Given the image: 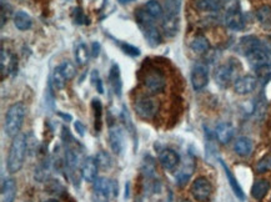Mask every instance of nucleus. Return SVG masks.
Returning <instances> with one entry per match:
<instances>
[{
	"mask_svg": "<svg viewBox=\"0 0 271 202\" xmlns=\"http://www.w3.org/2000/svg\"><path fill=\"white\" fill-rule=\"evenodd\" d=\"M74 55H75L76 64H78V65H85L86 62H88V60H89V55H90V51H89L88 46H86L85 44L80 42V44L76 45L75 52H74Z\"/></svg>",
	"mask_w": 271,
	"mask_h": 202,
	"instance_id": "2f4dec72",
	"label": "nucleus"
},
{
	"mask_svg": "<svg viewBox=\"0 0 271 202\" xmlns=\"http://www.w3.org/2000/svg\"><path fill=\"white\" fill-rule=\"evenodd\" d=\"M14 25L16 26V29H19L20 31H25L29 30L33 25V19H31L30 15L26 11L23 10H19L14 14Z\"/></svg>",
	"mask_w": 271,
	"mask_h": 202,
	"instance_id": "393cba45",
	"label": "nucleus"
},
{
	"mask_svg": "<svg viewBox=\"0 0 271 202\" xmlns=\"http://www.w3.org/2000/svg\"><path fill=\"white\" fill-rule=\"evenodd\" d=\"M263 46L269 55H271V36H265L263 39Z\"/></svg>",
	"mask_w": 271,
	"mask_h": 202,
	"instance_id": "c03bdc74",
	"label": "nucleus"
},
{
	"mask_svg": "<svg viewBox=\"0 0 271 202\" xmlns=\"http://www.w3.org/2000/svg\"><path fill=\"white\" fill-rule=\"evenodd\" d=\"M91 107L94 110V116H95V131L100 132L103 126V105L99 99H93Z\"/></svg>",
	"mask_w": 271,
	"mask_h": 202,
	"instance_id": "c756f323",
	"label": "nucleus"
},
{
	"mask_svg": "<svg viewBox=\"0 0 271 202\" xmlns=\"http://www.w3.org/2000/svg\"><path fill=\"white\" fill-rule=\"evenodd\" d=\"M59 69H60V71L63 72V75L65 76V79L68 80V81L73 79L76 74L75 65L71 61H69V60H65V61L61 62V64L59 65Z\"/></svg>",
	"mask_w": 271,
	"mask_h": 202,
	"instance_id": "f704fd0d",
	"label": "nucleus"
},
{
	"mask_svg": "<svg viewBox=\"0 0 271 202\" xmlns=\"http://www.w3.org/2000/svg\"><path fill=\"white\" fill-rule=\"evenodd\" d=\"M164 34L168 37H174L179 31V16L176 15L165 14L163 22H161Z\"/></svg>",
	"mask_w": 271,
	"mask_h": 202,
	"instance_id": "6ab92c4d",
	"label": "nucleus"
},
{
	"mask_svg": "<svg viewBox=\"0 0 271 202\" xmlns=\"http://www.w3.org/2000/svg\"><path fill=\"white\" fill-rule=\"evenodd\" d=\"M225 25L229 29L235 30V31L243 30L244 26H245V20H244L240 10L236 9V7L229 10L225 15Z\"/></svg>",
	"mask_w": 271,
	"mask_h": 202,
	"instance_id": "4468645a",
	"label": "nucleus"
},
{
	"mask_svg": "<svg viewBox=\"0 0 271 202\" xmlns=\"http://www.w3.org/2000/svg\"><path fill=\"white\" fill-rule=\"evenodd\" d=\"M258 86V79L253 75H244L234 81V90L239 95H248Z\"/></svg>",
	"mask_w": 271,
	"mask_h": 202,
	"instance_id": "1a4fd4ad",
	"label": "nucleus"
},
{
	"mask_svg": "<svg viewBox=\"0 0 271 202\" xmlns=\"http://www.w3.org/2000/svg\"><path fill=\"white\" fill-rule=\"evenodd\" d=\"M185 202H189V201H185Z\"/></svg>",
	"mask_w": 271,
	"mask_h": 202,
	"instance_id": "603ef678",
	"label": "nucleus"
},
{
	"mask_svg": "<svg viewBox=\"0 0 271 202\" xmlns=\"http://www.w3.org/2000/svg\"><path fill=\"white\" fill-rule=\"evenodd\" d=\"M109 82H110V86L113 89L114 94L118 97H120L121 90H123V82H121L120 69H119L118 64L111 65L110 72H109Z\"/></svg>",
	"mask_w": 271,
	"mask_h": 202,
	"instance_id": "aec40b11",
	"label": "nucleus"
},
{
	"mask_svg": "<svg viewBox=\"0 0 271 202\" xmlns=\"http://www.w3.org/2000/svg\"><path fill=\"white\" fill-rule=\"evenodd\" d=\"M91 81H93V84L96 86V89H98L99 94H103V92H104L103 81H101V79H100V77H99L98 70H93V74H91Z\"/></svg>",
	"mask_w": 271,
	"mask_h": 202,
	"instance_id": "79ce46f5",
	"label": "nucleus"
},
{
	"mask_svg": "<svg viewBox=\"0 0 271 202\" xmlns=\"http://www.w3.org/2000/svg\"><path fill=\"white\" fill-rule=\"evenodd\" d=\"M191 195L199 202H208L213 195V186L206 177H198L191 185Z\"/></svg>",
	"mask_w": 271,
	"mask_h": 202,
	"instance_id": "39448f33",
	"label": "nucleus"
},
{
	"mask_svg": "<svg viewBox=\"0 0 271 202\" xmlns=\"http://www.w3.org/2000/svg\"><path fill=\"white\" fill-rule=\"evenodd\" d=\"M165 77L158 70H151L144 77V86L151 92H160L165 89Z\"/></svg>",
	"mask_w": 271,
	"mask_h": 202,
	"instance_id": "0eeeda50",
	"label": "nucleus"
},
{
	"mask_svg": "<svg viewBox=\"0 0 271 202\" xmlns=\"http://www.w3.org/2000/svg\"><path fill=\"white\" fill-rule=\"evenodd\" d=\"M28 151V140L24 134L16 135L13 139V142L9 149L8 160H6V167L10 174L20 171L25 161V155Z\"/></svg>",
	"mask_w": 271,
	"mask_h": 202,
	"instance_id": "f257e3e1",
	"label": "nucleus"
},
{
	"mask_svg": "<svg viewBox=\"0 0 271 202\" xmlns=\"http://www.w3.org/2000/svg\"><path fill=\"white\" fill-rule=\"evenodd\" d=\"M59 115H60L61 117H64V119H65V120H68V121H71V120H73V117H71V115L63 114V112H59Z\"/></svg>",
	"mask_w": 271,
	"mask_h": 202,
	"instance_id": "de8ad7c7",
	"label": "nucleus"
},
{
	"mask_svg": "<svg viewBox=\"0 0 271 202\" xmlns=\"http://www.w3.org/2000/svg\"><path fill=\"white\" fill-rule=\"evenodd\" d=\"M99 54H100V44L98 41H94L91 44V55L93 57H98Z\"/></svg>",
	"mask_w": 271,
	"mask_h": 202,
	"instance_id": "a18cd8bd",
	"label": "nucleus"
},
{
	"mask_svg": "<svg viewBox=\"0 0 271 202\" xmlns=\"http://www.w3.org/2000/svg\"><path fill=\"white\" fill-rule=\"evenodd\" d=\"M73 19L75 21V24L83 25V24H89V19L85 14H84L83 10L80 7H75L73 10Z\"/></svg>",
	"mask_w": 271,
	"mask_h": 202,
	"instance_id": "ea45409f",
	"label": "nucleus"
},
{
	"mask_svg": "<svg viewBox=\"0 0 271 202\" xmlns=\"http://www.w3.org/2000/svg\"><path fill=\"white\" fill-rule=\"evenodd\" d=\"M193 4L201 11H219L223 6L220 0H193Z\"/></svg>",
	"mask_w": 271,
	"mask_h": 202,
	"instance_id": "bb28decb",
	"label": "nucleus"
},
{
	"mask_svg": "<svg viewBox=\"0 0 271 202\" xmlns=\"http://www.w3.org/2000/svg\"><path fill=\"white\" fill-rule=\"evenodd\" d=\"M159 161L165 170H174L180 162V156L176 151L171 149H165L159 155Z\"/></svg>",
	"mask_w": 271,
	"mask_h": 202,
	"instance_id": "2eb2a0df",
	"label": "nucleus"
},
{
	"mask_svg": "<svg viewBox=\"0 0 271 202\" xmlns=\"http://www.w3.org/2000/svg\"><path fill=\"white\" fill-rule=\"evenodd\" d=\"M234 151L241 157H246L253 152V141L249 137L241 136L234 144Z\"/></svg>",
	"mask_w": 271,
	"mask_h": 202,
	"instance_id": "5701e85b",
	"label": "nucleus"
},
{
	"mask_svg": "<svg viewBox=\"0 0 271 202\" xmlns=\"http://www.w3.org/2000/svg\"><path fill=\"white\" fill-rule=\"evenodd\" d=\"M45 202H59L58 200H48V201H45Z\"/></svg>",
	"mask_w": 271,
	"mask_h": 202,
	"instance_id": "8fccbe9b",
	"label": "nucleus"
},
{
	"mask_svg": "<svg viewBox=\"0 0 271 202\" xmlns=\"http://www.w3.org/2000/svg\"><path fill=\"white\" fill-rule=\"evenodd\" d=\"M66 82H68V80L65 79V76L63 75V72L60 71V69H59V66H56L55 69H54L53 75H51V84L54 85V87L58 90L64 89V86L66 85Z\"/></svg>",
	"mask_w": 271,
	"mask_h": 202,
	"instance_id": "72a5a7b5",
	"label": "nucleus"
},
{
	"mask_svg": "<svg viewBox=\"0 0 271 202\" xmlns=\"http://www.w3.org/2000/svg\"><path fill=\"white\" fill-rule=\"evenodd\" d=\"M234 132H235V129H234L233 125L229 124V122H221V124H219L218 126H216L215 130L216 137H218L219 141L224 145L229 144V142L231 141V139L234 137Z\"/></svg>",
	"mask_w": 271,
	"mask_h": 202,
	"instance_id": "412c9836",
	"label": "nucleus"
},
{
	"mask_svg": "<svg viewBox=\"0 0 271 202\" xmlns=\"http://www.w3.org/2000/svg\"><path fill=\"white\" fill-rule=\"evenodd\" d=\"M181 7V0H165V14L179 16Z\"/></svg>",
	"mask_w": 271,
	"mask_h": 202,
	"instance_id": "4c0bfd02",
	"label": "nucleus"
},
{
	"mask_svg": "<svg viewBox=\"0 0 271 202\" xmlns=\"http://www.w3.org/2000/svg\"><path fill=\"white\" fill-rule=\"evenodd\" d=\"M111 196H118V184L105 177L96 179L93 185L91 202H109Z\"/></svg>",
	"mask_w": 271,
	"mask_h": 202,
	"instance_id": "7ed1b4c3",
	"label": "nucleus"
},
{
	"mask_svg": "<svg viewBox=\"0 0 271 202\" xmlns=\"http://www.w3.org/2000/svg\"><path fill=\"white\" fill-rule=\"evenodd\" d=\"M119 2H120V4H129V2H133V1H135V0H118Z\"/></svg>",
	"mask_w": 271,
	"mask_h": 202,
	"instance_id": "09e8293b",
	"label": "nucleus"
},
{
	"mask_svg": "<svg viewBox=\"0 0 271 202\" xmlns=\"http://www.w3.org/2000/svg\"><path fill=\"white\" fill-rule=\"evenodd\" d=\"M25 112L26 107L23 102H16L9 107L5 115V124H4V131H5L6 136L14 139L16 135H19L24 117H25Z\"/></svg>",
	"mask_w": 271,
	"mask_h": 202,
	"instance_id": "f03ea898",
	"label": "nucleus"
},
{
	"mask_svg": "<svg viewBox=\"0 0 271 202\" xmlns=\"http://www.w3.org/2000/svg\"><path fill=\"white\" fill-rule=\"evenodd\" d=\"M0 66H1V79L8 76L11 72H15L18 69V59L15 55L10 54L8 50L1 49V57H0Z\"/></svg>",
	"mask_w": 271,
	"mask_h": 202,
	"instance_id": "9d476101",
	"label": "nucleus"
},
{
	"mask_svg": "<svg viewBox=\"0 0 271 202\" xmlns=\"http://www.w3.org/2000/svg\"><path fill=\"white\" fill-rule=\"evenodd\" d=\"M159 109H160V102L151 96L139 97L134 104V110H135L136 115L143 120L154 119L158 114Z\"/></svg>",
	"mask_w": 271,
	"mask_h": 202,
	"instance_id": "20e7f679",
	"label": "nucleus"
},
{
	"mask_svg": "<svg viewBox=\"0 0 271 202\" xmlns=\"http://www.w3.org/2000/svg\"><path fill=\"white\" fill-rule=\"evenodd\" d=\"M236 66L233 61H229L226 64L220 65L218 69L215 70L214 74V79H215L216 84L220 87H228L231 82L234 81V76H235Z\"/></svg>",
	"mask_w": 271,
	"mask_h": 202,
	"instance_id": "423d86ee",
	"label": "nucleus"
},
{
	"mask_svg": "<svg viewBox=\"0 0 271 202\" xmlns=\"http://www.w3.org/2000/svg\"><path fill=\"white\" fill-rule=\"evenodd\" d=\"M16 197V182L14 179H4L1 184V201L14 202Z\"/></svg>",
	"mask_w": 271,
	"mask_h": 202,
	"instance_id": "f3484780",
	"label": "nucleus"
},
{
	"mask_svg": "<svg viewBox=\"0 0 271 202\" xmlns=\"http://www.w3.org/2000/svg\"><path fill=\"white\" fill-rule=\"evenodd\" d=\"M98 162L96 159L89 156L83 160V164L80 167V174L85 181L94 182L96 180V175H98Z\"/></svg>",
	"mask_w": 271,
	"mask_h": 202,
	"instance_id": "f8f14e48",
	"label": "nucleus"
},
{
	"mask_svg": "<svg viewBox=\"0 0 271 202\" xmlns=\"http://www.w3.org/2000/svg\"><path fill=\"white\" fill-rule=\"evenodd\" d=\"M141 171H143V174L145 175L146 177L154 176L156 169H155V162H154L153 157L146 156L145 159H144L143 166H141Z\"/></svg>",
	"mask_w": 271,
	"mask_h": 202,
	"instance_id": "e433bc0d",
	"label": "nucleus"
},
{
	"mask_svg": "<svg viewBox=\"0 0 271 202\" xmlns=\"http://www.w3.org/2000/svg\"><path fill=\"white\" fill-rule=\"evenodd\" d=\"M209 82V71L208 67L203 64H199L194 66L193 71H191V85H193L194 90L200 91L204 87L208 85Z\"/></svg>",
	"mask_w": 271,
	"mask_h": 202,
	"instance_id": "6e6552de",
	"label": "nucleus"
},
{
	"mask_svg": "<svg viewBox=\"0 0 271 202\" xmlns=\"http://www.w3.org/2000/svg\"><path fill=\"white\" fill-rule=\"evenodd\" d=\"M135 17H136V20H138L139 24H140L141 27L154 24V17L151 16L146 10L139 9L138 11L135 12Z\"/></svg>",
	"mask_w": 271,
	"mask_h": 202,
	"instance_id": "c9c22d12",
	"label": "nucleus"
},
{
	"mask_svg": "<svg viewBox=\"0 0 271 202\" xmlns=\"http://www.w3.org/2000/svg\"><path fill=\"white\" fill-rule=\"evenodd\" d=\"M74 127H75L76 132H78V134L80 135L81 137H83L84 135H85L86 127H85V125H84L81 121H79V120H76V121L74 122Z\"/></svg>",
	"mask_w": 271,
	"mask_h": 202,
	"instance_id": "37998d69",
	"label": "nucleus"
},
{
	"mask_svg": "<svg viewBox=\"0 0 271 202\" xmlns=\"http://www.w3.org/2000/svg\"><path fill=\"white\" fill-rule=\"evenodd\" d=\"M145 10L154 17V19H159L163 16L164 9L161 6L160 2L158 0H149L145 5Z\"/></svg>",
	"mask_w": 271,
	"mask_h": 202,
	"instance_id": "473e14b6",
	"label": "nucleus"
},
{
	"mask_svg": "<svg viewBox=\"0 0 271 202\" xmlns=\"http://www.w3.org/2000/svg\"><path fill=\"white\" fill-rule=\"evenodd\" d=\"M269 164H270V167H271V159L269 160Z\"/></svg>",
	"mask_w": 271,
	"mask_h": 202,
	"instance_id": "3c124183",
	"label": "nucleus"
},
{
	"mask_svg": "<svg viewBox=\"0 0 271 202\" xmlns=\"http://www.w3.org/2000/svg\"><path fill=\"white\" fill-rule=\"evenodd\" d=\"M96 162H98V166L101 167V169H109L113 165V160L106 151H100L96 155Z\"/></svg>",
	"mask_w": 271,
	"mask_h": 202,
	"instance_id": "58836bf2",
	"label": "nucleus"
},
{
	"mask_svg": "<svg viewBox=\"0 0 271 202\" xmlns=\"http://www.w3.org/2000/svg\"><path fill=\"white\" fill-rule=\"evenodd\" d=\"M144 35H145L146 40H148L149 45L153 47L159 46V45L163 42V36H161L160 31L158 30V27L155 25H148V26H144Z\"/></svg>",
	"mask_w": 271,
	"mask_h": 202,
	"instance_id": "b1692460",
	"label": "nucleus"
},
{
	"mask_svg": "<svg viewBox=\"0 0 271 202\" xmlns=\"http://www.w3.org/2000/svg\"><path fill=\"white\" fill-rule=\"evenodd\" d=\"M246 59H248L249 64H250L254 69H256V67L261 66V65H264V64H268V62H270V59H269V54L266 52V50L264 49V46L254 50L253 52H250V54L246 56Z\"/></svg>",
	"mask_w": 271,
	"mask_h": 202,
	"instance_id": "a211bd4d",
	"label": "nucleus"
},
{
	"mask_svg": "<svg viewBox=\"0 0 271 202\" xmlns=\"http://www.w3.org/2000/svg\"><path fill=\"white\" fill-rule=\"evenodd\" d=\"M256 17L259 22L266 29H271V6L269 5H263L256 11Z\"/></svg>",
	"mask_w": 271,
	"mask_h": 202,
	"instance_id": "c85d7f7f",
	"label": "nucleus"
},
{
	"mask_svg": "<svg viewBox=\"0 0 271 202\" xmlns=\"http://www.w3.org/2000/svg\"><path fill=\"white\" fill-rule=\"evenodd\" d=\"M109 141H110V147L114 151V154L121 155L125 147V141H124V134L121 127L111 126L109 130Z\"/></svg>",
	"mask_w": 271,
	"mask_h": 202,
	"instance_id": "9b49d317",
	"label": "nucleus"
},
{
	"mask_svg": "<svg viewBox=\"0 0 271 202\" xmlns=\"http://www.w3.org/2000/svg\"><path fill=\"white\" fill-rule=\"evenodd\" d=\"M194 170H195V161H194L193 157H188L186 161L184 162L183 167L176 174V182H178L179 186H183L189 181L191 175L194 174Z\"/></svg>",
	"mask_w": 271,
	"mask_h": 202,
	"instance_id": "dca6fc26",
	"label": "nucleus"
},
{
	"mask_svg": "<svg viewBox=\"0 0 271 202\" xmlns=\"http://www.w3.org/2000/svg\"><path fill=\"white\" fill-rule=\"evenodd\" d=\"M190 49L196 54H205L210 49V42L204 35H198L191 40Z\"/></svg>",
	"mask_w": 271,
	"mask_h": 202,
	"instance_id": "cd10ccee",
	"label": "nucleus"
},
{
	"mask_svg": "<svg viewBox=\"0 0 271 202\" xmlns=\"http://www.w3.org/2000/svg\"><path fill=\"white\" fill-rule=\"evenodd\" d=\"M269 166H270V164H269V161L268 160H261L260 162H259V165H258V171L259 172H265L266 170L269 169Z\"/></svg>",
	"mask_w": 271,
	"mask_h": 202,
	"instance_id": "49530a36",
	"label": "nucleus"
},
{
	"mask_svg": "<svg viewBox=\"0 0 271 202\" xmlns=\"http://www.w3.org/2000/svg\"><path fill=\"white\" fill-rule=\"evenodd\" d=\"M120 47L125 54L130 55V56H139L140 55V49L134 45L128 44V42H120Z\"/></svg>",
	"mask_w": 271,
	"mask_h": 202,
	"instance_id": "a19ab883",
	"label": "nucleus"
},
{
	"mask_svg": "<svg viewBox=\"0 0 271 202\" xmlns=\"http://www.w3.org/2000/svg\"><path fill=\"white\" fill-rule=\"evenodd\" d=\"M261 46H263V42L260 39H258L254 35H248V36H244L240 39L238 44V51L246 57L250 52Z\"/></svg>",
	"mask_w": 271,
	"mask_h": 202,
	"instance_id": "ddd939ff",
	"label": "nucleus"
},
{
	"mask_svg": "<svg viewBox=\"0 0 271 202\" xmlns=\"http://www.w3.org/2000/svg\"><path fill=\"white\" fill-rule=\"evenodd\" d=\"M220 165H221V167H223V169H224V171H225L226 177H228V181H229V184H230V186H231V189H233V191H234V194H235V196L238 197L239 200H241V201H244V200H245V194H244L243 189H241V186H240V185H239V182H238V180H236V177L234 176L233 172H231V170L229 169L228 165L225 164V161L220 160Z\"/></svg>",
	"mask_w": 271,
	"mask_h": 202,
	"instance_id": "4be33fe9",
	"label": "nucleus"
},
{
	"mask_svg": "<svg viewBox=\"0 0 271 202\" xmlns=\"http://www.w3.org/2000/svg\"><path fill=\"white\" fill-rule=\"evenodd\" d=\"M255 71L256 79H258V81H260L263 85L271 81V62H268V64H264L261 65V66L256 67Z\"/></svg>",
	"mask_w": 271,
	"mask_h": 202,
	"instance_id": "7c9ffc66",
	"label": "nucleus"
},
{
	"mask_svg": "<svg viewBox=\"0 0 271 202\" xmlns=\"http://www.w3.org/2000/svg\"><path fill=\"white\" fill-rule=\"evenodd\" d=\"M270 190V182L268 180H258L251 187V196L258 201H261Z\"/></svg>",
	"mask_w": 271,
	"mask_h": 202,
	"instance_id": "a878e982",
	"label": "nucleus"
}]
</instances>
